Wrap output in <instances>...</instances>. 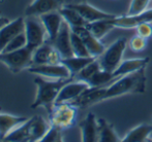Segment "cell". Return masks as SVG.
<instances>
[{"mask_svg":"<svg viewBox=\"0 0 152 142\" xmlns=\"http://www.w3.org/2000/svg\"><path fill=\"white\" fill-rule=\"evenodd\" d=\"M24 32L27 38V46L32 50L48 41V33L39 17L29 16L25 18Z\"/></svg>","mask_w":152,"mask_h":142,"instance_id":"cell-7","label":"cell"},{"mask_svg":"<svg viewBox=\"0 0 152 142\" xmlns=\"http://www.w3.org/2000/svg\"><path fill=\"white\" fill-rule=\"evenodd\" d=\"M25 29V19L23 17L12 21L0 29V54L3 53L6 45L17 34L23 32Z\"/></svg>","mask_w":152,"mask_h":142,"instance_id":"cell-15","label":"cell"},{"mask_svg":"<svg viewBox=\"0 0 152 142\" xmlns=\"http://www.w3.org/2000/svg\"><path fill=\"white\" fill-rule=\"evenodd\" d=\"M1 110H2V108H1V106H0V111H1Z\"/></svg>","mask_w":152,"mask_h":142,"instance_id":"cell-36","label":"cell"},{"mask_svg":"<svg viewBox=\"0 0 152 142\" xmlns=\"http://www.w3.org/2000/svg\"><path fill=\"white\" fill-rule=\"evenodd\" d=\"M61 60L62 57L60 54L50 41H46L35 48L32 55V65L59 64Z\"/></svg>","mask_w":152,"mask_h":142,"instance_id":"cell-9","label":"cell"},{"mask_svg":"<svg viewBox=\"0 0 152 142\" xmlns=\"http://www.w3.org/2000/svg\"><path fill=\"white\" fill-rule=\"evenodd\" d=\"M62 141V130L57 127L51 126L48 132L42 139V142H59Z\"/></svg>","mask_w":152,"mask_h":142,"instance_id":"cell-33","label":"cell"},{"mask_svg":"<svg viewBox=\"0 0 152 142\" xmlns=\"http://www.w3.org/2000/svg\"><path fill=\"white\" fill-rule=\"evenodd\" d=\"M27 70L32 74L42 76V77L48 78V79H69V78H72L70 71L62 63L32 65Z\"/></svg>","mask_w":152,"mask_h":142,"instance_id":"cell-8","label":"cell"},{"mask_svg":"<svg viewBox=\"0 0 152 142\" xmlns=\"http://www.w3.org/2000/svg\"><path fill=\"white\" fill-rule=\"evenodd\" d=\"M51 124L39 115L29 118L26 123L12 131L4 141L15 142H35L42 141L50 129Z\"/></svg>","mask_w":152,"mask_h":142,"instance_id":"cell-2","label":"cell"},{"mask_svg":"<svg viewBox=\"0 0 152 142\" xmlns=\"http://www.w3.org/2000/svg\"><path fill=\"white\" fill-rule=\"evenodd\" d=\"M39 18L44 24L45 28H46L47 33H48V41L52 42L56 38L61 28L62 23L64 21L61 14L59 12V10H55V12L42 14Z\"/></svg>","mask_w":152,"mask_h":142,"instance_id":"cell-19","label":"cell"},{"mask_svg":"<svg viewBox=\"0 0 152 142\" xmlns=\"http://www.w3.org/2000/svg\"><path fill=\"white\" fill-rule=\"evenodd\" d=\"M69 79H48L37 75V77L34 78V84H36V96L34 102L31 104V108L35 109L44 106L48 110L50 109L54 105L61 88Z\"/></svg>","mask_w":152,"mask_h":142,"instance_id":"cell-3","label":"cell"},{"mask_svg":"<svg viewBox=\"0 0 152 142\" xmlns=\"http://www.w3.org/2000/svg\"><path fill=\"white\" fill-rule=\"evenodd\" d=\"M144 22H152V8L146 10L139 14L134 16H122L116 17L113 19V23L115 25V28H122V29H130L136 28L140 24Z\"/></svg>","mask_w":152,"mask_h":142,"instance_id":"cell-17","label":"cell"},{"mask_svg":"<svg viewBox=\"0 0 152 142\" xmlns=\"http://www.w3.org/2000/svg\"><path fill=\"white\" fill-rule=\"evenodd\" d=\"M10 21L8 20V19L6 18H2V17H0V29L2 28V27H4L6 24H8Z\"/></svg>","mask_w":152,"mask_h":142,"instance_id":"cell-35","label":"cell"},{"mask_svg":"<svg viewBox=\"0 0 152 142\" xmlns=\"http://www.w3.org/2000/svg\"><path fill=\"white\" fill-rule=\"evenodd\" d=\"M150 2L151 0H132L126 14L127 16H134V14H142V12L150 9L149 8Z\"/></svg>","mask_w":152,"mask_h":142,"instance_id":"cell-30","label":"cell"},{"mask_svg":"<svg viewBox=\"0 0 152 142\" xmlns=\"http://www.w3.org/2000/svg\"><path fill=\"white\" fill-rule=\"evenodd\" d=\"M151 24H152V22H151Z\"/></svg>","mask_w":152,"mask_h":142,"instance_id":"cell-38","label":"cell"},{"mask_svg":"<svg viewBox=\"0 0 152 142\" xmlns=\"http://www.w3.org/2000/svg\"><path fill=\"white\" fill-rule=\"evenodd\" d=\"M72 54L76 57H92L87 50L84 41L78 34L72 31Z\"/></svg>","mask_w":152,"mask_h":142,"instance_id":"cell-29","label":"cell"},{"mask_svg":"<svg viewBox=\"0 0 152 142\" xmlns=\"http://www.w3.org/2000/svg\"><path fill=\"white\" fill-rule=\"evenodd\" d=\"M95 59L94 57H76L72 56L69 58L62 59L61 63L64 64L68 68V70L72 73V76L74 77L77 73H79L82 70L84 67H86L88 64H90L92 61H94Z\"/></svg>","mask_w":152,"mask_h":142,"instance_id":"cell-23","label":"cell"},{"mask_svg":"<svg viewBox=\"0 0 152 142\" xmlns=\"http://www.w3.org/2000/svg\"><path fill=\"white\" fill-rule=\"evenodd\" d=\"M146 46H147V39L141 37L138 34L136 36H132L128 40V48L134 53L142 52V50H144L146 48Z\"/></svg>","mask_w":152,"mask_h":142,"instance_id":"cell-32","label":"cell"},{"mask_svg":"<svg viewBox=\"0 0 152 142\" xmlns=\"http://www.w3.org/2000/svg\"><path fill=\"white\" fill-rule=\"evenodd\" d=\"M98 141H120L111 125L106 123L104 120H98Z\"/></svg>","mask_w":152,"mask_h":142,"instance_id":"cell-26","label":"cell"},{"mask_svg":"<svg viewBox=\"0 0 152 142\" xmlns=\"http://www.w3.org/2000/svg\"><path fill=\"white\" fill-rule=\"evenodd\" d=\"M108 86H97V88H88L86 91L82 93L75 101H72V104L75 105L77 108H85L91 106L97 102L102 100H106V93Z\"/></svg>","mask_w":152,"mask_h":142,"instance_id":"cell-12","label":"cell"},{"mask_svg":"<svg viewBox=\"0 0 152 142\" xmlns=\"http://www.w3.org/2000/svg\"><path fill=\"white\" fill-rule=\"evenodd\" d=\"M62 6V0H33V2L25 10V16L40 17L48 12L59 10Z\"/></svg>","mask_w":152,"mask_h":142,"instance_id":"cell-16","label":"cell"},{"mask_svg":"<svg viewBox=\"0 0 152 142\" xmlns=\"http://www.w3.org/2000/svg\"><path fill=\"white\" fill-rule=\"evenodd\" d=\"M81 139L84 142L98 141V120L94 113L89 112L81 122Z\"/></svg>","mask_w":152,"mask_h":142,"instance_id":"cell-20","label":"cell"},{"mask_svg":"<svg viewBox=\"0 0 152 142\" xmlns=\"http://www.w3.org/2000/svg\"><path fill=\"white\" fill-rule=\"evenodd\" d=\"M72 31L82 38L87 50H89V53H90L92 57L98 58L99 56H102V54L104 52L106 48L102 44V42L100 41V39L96 38L95 36L92 34L90 31L87 29L86 26L74 27V28H72Z\"/></svg>","mask_w":152,"mask_h":142,"instance_id":"cell-13","label":"cell"},{"mask_svg":"<svg viewBox=\"0 0 152 142\" xmlns=\"http://www.w3.org/2000/svg\"><path fill=\"white\" fill-rule=\"evenodd\" d=\"M152 133V126L150 125H140L130 130L124 136L121 141L124 142H143L146 141Z\"/></svg>","mask_w":152,"mask_h":142,"instance_id":"cell-25","label":"cell"},{"mask_svg":"<svg viewBox=\"0 0 152 142\" xmlns=\"http://www.w3.org/2000/svg\"><path fill=\"white\" fill-rule=\"evenodd\" d=\"M151 141H152V139H151Z\"/></svg>","mask_w":152,"mask_h":142,"instance_id":"cell-37","label":"cell"},{"mask_svg":"<svg viewBox=\"0 0 152 142\" xmlns=\"http://www.w3.org/2000/svg\"><path fill=\"white\" fill-rule=\"evenodd\" d=\"M86 27L96 38L102 40L111 30L115 28V25L113 23V19H104V20L87 23Z\"/></svg>","mask_w":152,"mask_h":142,"instance_id":"cell-22","label":"cell"},{"mask_svg":"<svg viewBox=\"0 0 152 142\" xmlns=\"http://www.w3.org/2000/svg\"><path fill=\"white\" fill-rule=\"evenodd\" d=\"M88 88L90 86L87 82L82 81V80L69 79L61 88L54 104L56 103H72Z\"/></svg>","mask_w":152,"mask_h":142,"instance_id":"cell-10","label":"cell"},{"mask_svg":"<svg viewBox=\"0 0 152 142\" xmlns=\"http://www.w3.org/2000/svg\"><path fill=\"white\" fill-rule=\"evenodd\" d=\"M136 32L139 36L143 38H148L152 37V24L151 22H144L142 24H140L139 26H137L136 28Z\"/></svg>","mask_w":152,"mask_h":142,"instance_id":"cell-34","label":"cell"},{"mask_svg":"<svg viewBox=\"0 0 152 142\" xmlns=\"http://www.w3.org/2000/svg\"><path fill=\"white\" fill-rule=\"evenodd\" d=\"M113 73L100 68L93 76L89 79L88 84L90 88H97V86H104L110 82L114 81Z\"/></svg>","mask_w":152,"mask_h":142,"instance_id":"cell-27","label":"cell"},{"mask_svg":"<svg viewBox=\"0 0 152 142\" xmlns=\"http://www.w3.org/2000/svg\"><path fill=\"white\" fill-rule=\"evenodd\" d=\"M25 46H27V38H26V35H25V32L23 31V32L17 34L12 40H10V43L6 45L5 50H3V53L20 50V48H25Z\"/></svg>","mask_w":152,"mask_h":142,"instance_id":"cell-31","label":"cell"},{"mask_svg":"<svg viewBox=\"0 0 152 142\" xmlns=\"http://www.w3.org/2000/svg\"><path fill=\"white\" fill-rule=\"evenodd\" d=\"M28 120L26 116L1 113L0 111V140H4L12 131L22 126Z\"/></svg>","mask_w":152,"mask_h":142,"instance_id":"cell-18","label":"cell"},{"mask_svg":"<svg viewBox=\"0 0 152 142\" xmlns=\"http://www.w3.org/2000/svg\"><path fill=\"white\" fill-rule=\"evenodd\" d=\"M51 43L58 50L62 59L74 56L72 48V27L65 21H63L56 38Z\"/></svg>","mask_w":152,"mask_h":142,"instance_id":"cell-11","label":"cell"},{"mask_svg":"<svg viewBox=\"0 0 152 142\" xmlns=\"http://www.w3.org/2000/svg\"><path fill=\"white\" fill-rule=\"evenodd\" d=\"M146 88V75L145 68L125 74L115 79L108 86L106 93V99L115 98L129 93H144Z\"/></svg>","mask_w":152,"mask_h":142,"instance_id":"cell-1","label":"cell"},{"mask_svg":"<svg viewBox=\"0 0 152 142\" xmlns=\"http://www.w3.org/2000/svg\"><path fill=\"white\" fill-rule=\"evenodd\" d=\"M70 7L75 8L79 14L83 17L87 23L95 22V21L104 20V19H114L117 16L113 14H109V12H102V10L98 9V8L92 6L91 4L83 2V3H76V4H68Z\"/></svg>","mask_w":152,"mask_h":142,"instance_id":"cell-14","label":"cell"},{"mask_svg":"<svg viewBox=\"0 0 152 142\" xmlns=\"http://www.w3.org/2000/svg\"><path fill=\"white\" fill-rule=\"evenodd\" d=\"M32 55L33 50L28 46L12 52H6L0 54V62L3 63L8 69L14 73L28 69L32 66Z\"/></svg>","mask_w":152,"mask_h":142,"instance_id":"cell-5","label":"cell"},{"mask_svg":"<svg viewBox=\"0 0 152 142\" xmlns=\"http://www.w3.org/2000/svg\"><path fill=\"white\" fill-rule=\"evenodd\" d=\"M126 46H128V41L126 40V38L122 37L118 38L108 48H106L102 56L97 58L102 69L110 72L114 71L122 62Z\"/></svg>","mask_w":152,"mask_h":142,"instance_id":"cell-6","label":"cell"},{"mask_svg":"<svg viewBox=\"0 0 152 142\" xmlns=\"http://www.w3.org/2000/svg\"><path fill=\"white\" fill-rule=\"evenodd\" d=\"M100 68H102V67H100L99 62H98L97 59H95L94 61H92L90 64H88L86 67H84L79 73H77L76 75L74 76V78L77 80H82V81H85L88 84L89 79H90L92 76L99 70Z\"/></svg>","mask_w":152,"mask_h":142,"instance_id":"cell-28","label":"cell"},{"mask_svg":"<svg viewBox=\"0 0 152 142\" xmlns=\"http://www.w3.org/2000/svg\"><path fill=\"white\" fill-rule=\"evenodd\" d=\"M76 118L77 107L72 103H56L49 109V123L61 130L74 126Z\"/></svg>","mask_w":152,"mask_h":142,"instance_id":"cell-4","label":"cell"},{"mask_svg":"<svg viewBox=\"0 0 152 142\" xmlns=\"http://www.w3.org/2000/svg\"><path fill=\"white\" fill-rule=\"evenodd\" d=\"M59 12L61 14L63 20L69 25L72 28L74 27H81V26H86L87 22L83 19V17L77 12L75 8L70 7L68 4L63 5L59 9Z\"/></svg>","mask_w":152,"mask_h":142,"instance_id":"cell-24","label":"cell"},{"mask_svg":"<svg viewBox=\"0 0 152 142\" xmlns=\"http://www.w3.org/2000/svg\"><path fill=\"white\" fill-rule=\"evenodd\" d=\"M149 62L148 57L144 58H138V59H127V60L122 61L118 65L116 69L112 72L114 79H117L120 76H123L125 74H129L132 72H136L138 70L145 68Z\"/></svg>","mask_w":152,"mask_h":142,"instance_id":"cell-21","label":"cell"}]
</instances>
